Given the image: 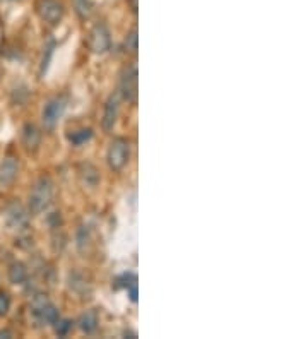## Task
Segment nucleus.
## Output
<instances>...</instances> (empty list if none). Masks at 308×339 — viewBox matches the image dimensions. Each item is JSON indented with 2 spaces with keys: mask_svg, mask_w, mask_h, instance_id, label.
<instances>
[{
  "mask_svg": "<svg viewBox=\"0 0 308 339\" xmlns=\"http://www.w3.org/2000/svg\"><path fill=\"white\" fill-rule=\"evenodd\" d=\"M53 199V182L48 176H41L40 180L34 184L29 194V211L34 214L45 211L52 204Z\"/></svg>",
  "mask_w": 308,
  "mask_h": 339,
  "instance_id": "1",
  "label": "nucleus"
},
{
  "mask_svg": "<svg viewBox=\"0 0 308 339\" xmlns=\"http://www.w3.org/2000/svg\"><path fill=\"white\" fill-rule=\"evenodd\" d=\"M31 317L33 321L40 326H53L60 315H58L57 307L48 300L45 295H38L31 302Z\"/></svg>",
  "mask_w": 308,
  "mask_h": 339,
  "instance_id": "2",
  "label": "nucleus"
},
{
  "mask_svg": "<svg viewBox=\"0 0 308 339\" xmlns=\"http://www.w3.org/2000/svg\"><path fill=\"white\" fill-rule=\"evenodd\" d=\"M65 108H67V101L65 98L62 96H53L50 98L45 106H43V111H41V120H43V125L46 127V129H53L58 120L63 117V113H65Z\"/></svg>",
  "mask_w": 308,
  "mask_h": 339,
  "instance_id": "3",
  "label": "nucleus"
},
{
  "mask_svg": "<svg viewBox=\"0 0 308 339\" xmlns=\"http://www.w3.org/2000/svg\"><path fill=\"white\" fill-rule=\"evenodd\" d=\"M130 156V144L127 139H115L108 147V165L113 171H120L124 166L129 163Z\"/></svg>",
  "mask_w": 308,
  "mask_h": 339,
  "instance_id": "4",
  "label": "nucleus"
},
{
  "mask_svg": "<svg viewBox=\"0 0 308 339\" xmlns=\"http://www.w3.org/2000/svg\"><path fill=\"white\" fill-rule=\"evenodd\" d=\"M87 47H89V50L92 53H98V55L106 53L110 50L111 36H110L108 28H106L105 24H96V26H92L89 34H87Z\"/></svg>",
  "mask_w": 308,
  "mask_h": 339,
  "instance_id": "5",
  "label": "nucleus"
},
{
  "mask_svg": "<svg viewBox=\"0 0 308 339\" xmlns=\"http://www.w3.org/2000/svg\"><path fill=\"white\" fill-rule=\"evenodd\" d=\"M36 11L38 16L45 22L52 24V26L58 24L63 17V6L60 2H57V0H38Z\"/></svg>",
  "mask_w": 308,
  "mask_h": 339,
  "instance_id": "6",
  "label": "nucleus"
},
{
  "mask_svg": "<svg viewBox=\"0 0 308 339\" xmlns=\"http://www.w3.org/2000/svg\"><path fill=\"white\" fill-rule=\"evenodd\" d=\"M120 95L125 101H137V67H127L120 77Z\"/></svg>",
  "mask_w": 308,
  "mask_h": 339,
  "instance_id": "7",
  "label": "nucleus"
},
{
  "mask_svg": "<svg viewBox=\"0 0 308 339\" xmlns=\"http://www.w3.org/2000/svg\"><path fill=\"white\" fill-rule=\"evenodd\" d=\"M119 111H120V98L119 95H111L105 105V113H103V120H101L103 130L105 132L113 130L116 119H119Z\"/></svg>",
  "mask_w": 308,
  "mask_h": 339,
  "instance_id": "8",
  "label": "nucleus"
},
{
  "mask_svg": "<svg viewBox=\"0 0 308 339\" xmlns=\"http://www.w3.org/2000/svg\"><path fill=\"white\" fill-rule=\"evenodd\" d=\"M6 219H7V224L11 226L14 230H22L28 226V214H26V209L22 208L19 202H14L7 208V213H6Z\"/></svg>",
  "mask_w": 308,
  "mask_h": 339,
  "instance_id": "9",
  "label": "nucleus"
},
{
  "mask_svg": "<svg viewBox=\"0 0 308 339\" xmlns=\"http://www.w3.org/2000/svg\"><path fill=\"white\" fill-rule=\"evenodd\" d=\"M19 163L16 158H6L0 165V185H11L17 176Z\"/></svg>",
  "mask_w": 308,
  "mask_h": 339,
  "instance_id": "10",
  "label": "nucleus"
},
{
  "mask_svg": "<svg viewBox=\"0 0 308 339\" xmlns=\"http://www.w3.org/2000/svg\"><path fill=\"white\" fill-rule=\"evenodd\" d=\"M22 142L26 146L28 151H36L40 147L41 142V132L38 130L36 125L33 124H26L22 129Z\"/></svg>",
  "mask_w": 308,
  "mask_h": 339,
  "instance_id": "11",
  "label": "nucleus"
},
{
  "mask_svg": "<svg viewBox=\"0 0 308 339\" xmlns=\"http://www.w3.org/2000/svg\"><path fill=\"white\" fill-rule=\"evenodd\" d=\"M81 178L86 185L96 187L98 182H100V171L96 170V166L86 163V165L81 166Z\"/></svg>",
  "mask_w": 308,
  "mask_h": 339,
  "instance_id": "12",
  "label": "nucleus"
},
{
  "mask_svg": "<svg viewBox=\"0 0 308 339\" xmlns=\"http://www.w3.org/2000/svg\"><path fill=\"white\" fill-rule=\"evenodd\" d=\"M26 278H28V271H26V267H24V264L21 262L12 264L11 269H9V279H11V283L22 284L26 281Z\"/></svg>",
  "mask_w": 308,
  "mask_h": 339,
  "instance_id": "13",
  "label": "nucleus"
},
{
  "mask_svg": "<svg viewBox=\"0 0 308 339\" xmlns=\"http://www.w3.org/2000/svg\"><path fill=\"white\" fill-rule=\"evenodd\" d=\"M79 327H81L86 334L94 332L96 327H98V315H96L94 312H86L84 315L79 319Z\"/></svg>",
  "mask_w": 308,
  "mask_h": 339,
  "instance_id": "14",
  "label": "nucleus"
},
{
  "mask_svg": "<svg viewBox=\"0 0 308 339\" xmlns=\"http://www.w3.org/2000/svg\"><path fill=\"white\" fill-rule=\"evenodd\" d=\"M91 137H92L91 129H81V130H76V132H72V134H68L67 139L72 146H82V144H86Z\"/></svg>",
  "mask_w": 308,
  "mask_h": 339,
  "instance_id": "15",
  "label": "nucleus"
},
{
  "mask_svg": "<svg viewBox=\"0 0 308 339\" xmlns=\"http://www.w3.org/2000/svg\"><path fill=\"white\" fill-rule=\"evenodd\" d=\"M74 9L81 19H87L92 14V2L91 0H74Z\"/></svg>",
  "mask_w": 308,
  "mask_h": 339,
  "instance_id": "16",
  "label": "nucleus"
},
{
  "mask_svg": "<svg viewBox=\"0 0 308 339\" xmlns=\"http://www.w3.org/2000/svg\"><path fill=\"white\" fill-rule=\"evenodd\" d=\"M53 326H55V332L58 334V336L63 337V336H67L68 331L72 329V322L70 321H60V319H58Z\"/></svg>",
  "mask_w": 308,
  "mask_h": 339,
  "instance_id": "17",
  "label": "nucleus"
},
{
  "mask_svg": "<svg viewBox=\"0 0 308 339\" xmlns=\"http://www.w3.org/2000/svg\"><path fill=\"white\" fill-rule=\"evenodd\" d=\"M125 48H127L129 52H132V53L137 52V31H135V29H132V31L127 34V38H125Z\"/></svg>",
  "mask_w": 308,
  "mask_h": 339,
  "instance_id": "18",
  "label": "nucleus"
},
{
  "mask_svg": "<svg viewBox=\"0 0 308 339\" xmlns=\"http://www.w3.org/2000/svg\"><path fill=\"white\" fill-rule=\"evenodd\" d=\"M9 308H11V298H9L7 293L0 291V317L7 315Z\"/></svg>",
  "mask_w": 308,
  "mask_h": 339,
  "instance_id": "19",
  "label": "nucleus"
},
{
  "mask_svg": "<svg viewBox=\"0 0 308 339\" xmlns=\"http://www.w3.org/2000/svg\"><path fill=\"white\" fill-rule=\"evenodd\" d=\"M45 52H46V55L43 53V60H41V74H45V71L48 69V62H50V57L53 53V43H50V47L45 48Z\"/></svg>",
  "mask_w": 308,
  "mask_h": 339,
  "instance_id": "20",
  "label": "nucleus"
},
{
  "mask_svg": "<svg viewBox=\"0 0 308 339\" xmlns=\"http://www.w3.org/2000/svg\"><path fill=\"white\" fill-rule=\"evenodd\" d=\"M2 2H16V0H2Z\"/></svg>",
  "mask_w": 308,
  "mask_h": 339,
  "instance_id": "21",
  "label": "nucleus"
}]
</instances>
